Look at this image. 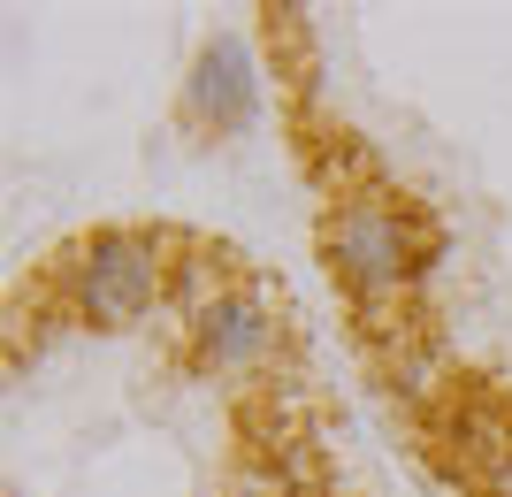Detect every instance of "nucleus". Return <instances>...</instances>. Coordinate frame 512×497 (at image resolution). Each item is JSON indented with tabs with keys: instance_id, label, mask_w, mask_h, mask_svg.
I'll return each mask as SVG.
<instances>
[{
	"instance_id": "f03ea898",
	"label": "nucleus",
	"mask_w": 512,
	"mask_h": 497,
	"mask_svg": "<svg viewBox=\"0 0 512 497\" xmlns=\"http://www.w3.org/2000/svg\"><path fill=\"white\" fill-rule=\"evenodd\" d=\"M161 276H169V260H161V238H153V230H92V238L69 245V260H62L69 306H77L85 322H107V329L138 322V314L161 299Z\"/></svg>"
},
{
	"instance_id": "7ed1b4c3",
	"label": "nucleus",
	"mask_w": 512,
	"mask_h": 497,
	"mask_svg": "<svg viewBox=\"0 0 512 497\" xmlns=\"http://www.w3.org/2000/svg\"><path fill=\"white\" fill-rule=\"evenodd\" d=\"M253 108H260L253 46L222 31V39L192 62V77H184V115H192L199 130H245V123H253Z\"/></svg>"
},
{
	"instance_id": "39448f33",
	"label": "nucleus",
	"mask_w": 512,
	"mask_h": 497,
	"mask_svg": "<svg viewBox=\"0 0 512 497\" xmlns=\"http://www.w3.org/2000/svg\"><path fill=\"white\" fill-rule=\"evenodd\" d=\"M467 490H474V497H512V452L497 459V467H482V475H474Z\"/></svg>"
},
{
	"instance_id": "f257e3e1",
	"label": "nucleus",
	"mask_w": 512,
	"mask_h": 497,
	"mask_svg": "<svg viewBox=\"0 0 512 497\" xmlns=\"http://www.w3.org/2000/svg\"><path fill=\"white\" fill-rule=\"evenodd\" d=\"M444 253L436 238V222H421L398 199L390 207L383 192H337L329 222H321V260H329V276L352 291V314L375 322V314H398L428 260Z\"/></svg>"
},
{
	"instance_id": "20e7f679",
	"label": "nucleus",
	"mask_w": 512,
	"mask_h": 497,
	"mask_svg": "<svg viewBox=\"0 0 512 497\" xmlns=\"http://www.w3.org/2000/svg\"><path fill=\"white\" fill-rule=\"evenodd\" d=\"M192 329H199V352H207L222 375H245V368H260L268 360V345L283 337V322H276V306L260 299V283H237V291H222V299H207L192 314Z\"/></svg>"
}]
</instances>
